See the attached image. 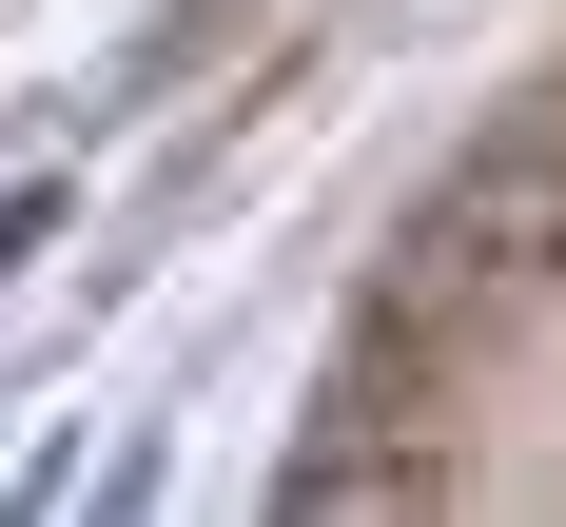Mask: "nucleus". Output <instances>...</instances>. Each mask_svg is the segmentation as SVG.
<instances>
[{"label": "nucleus", "instance_id": "1", "mask_svg": "<svg viewBox=\"0 0 566 527\" xmlns=\"http://www.w3.org/2000/svg\"><path fill=\"white\" fill-rule=\"evenodd\" d=\"M59 234V196H0V293H20V254Z\"/></svg>", "mask_w": 566, "mask_h": 527}]
</instances>
